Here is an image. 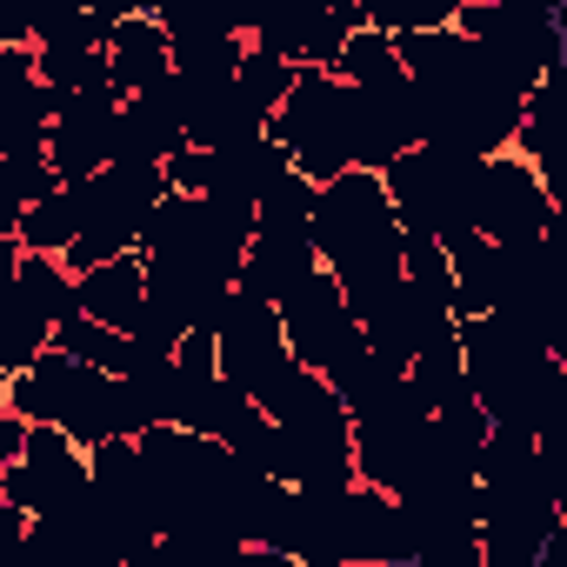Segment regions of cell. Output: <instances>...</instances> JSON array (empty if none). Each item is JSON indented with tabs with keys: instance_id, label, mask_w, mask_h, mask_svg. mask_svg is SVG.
<instances>
[{
	"instance_id": "ac0fdd59",
	"label": "cell",
	"mask_w": 567,
	"mask_h": 567,
	"mask_svg": "<svg viewBox=\"0 0 567 567\" xmlns=\"http://www.w3.org/2000/svg\"><path fill=\"white\" fill-rule=\"evenodd\" d=\"M41 348H54V321L8 288V301H0V374H21Z\"/></svg>"
},
{
	"instance_id": "d4e9b609",
	"label": "cell",
	"mask_w": 567,
	"mask_h": 567,
	"mask_svg": "<svg viewBox=\"0 0 567 567\" xmlns=\"http://www.w3.org/2000/svg\"><path fill=\"white\" fill-rule=\"evenodd\" d=\"M368 28L381 34H414V28H441L454 21V0H361Z\"/></svg>"
},
{
	"instance_id": "ffe728a7",
	"label": "cell",
	"mask_w": 567,
	"mask_h": 567,
	"mask_svg": "<svg viewBox=\"0 0 567 567\" xmlns=\"http://www.w3.org/2000/svg\"><path fill=\"white\" fill-rule=\"evenodd\" d=\"M167 48H174V74H181V81H234L247 34L220 28V34H181V41H167Z\"/></svg>"
},
{
	"instance_id": "f1b7e54d",
	"label": "cell",
	"mask_w": 567,
	"mask_h": 567,
	"mask_svg": "<svg viewBox=\"0 0 567 567\" xmlns=\"http://www.w3.org/2000/svg\"><path fill=\"white\" fill-rule=\"evenodd\" d=\"M21 540H28V507L0 501V547H21Z\"/></svg>"
},
{
	"instance_id": "277c9868",
	"label": "cell",
	"mask_w": 567,
	"mask_h": 567,
	"mask_svg": "<svg viewBox=\"0 0 567 567\" xmlns=\"http://www.w3.org/2000/svg\"><path fill=\"white\" fill-rule=\"evenodd\" d=\"M280 361H288L280 308L227 288V308H220V321H214V374H227L234 388H247V394H254Z\"/></svg>"
},
{
	"instance_id": "7a4b0ae2",
	"label": "cell",
	"mask_w": 567,
	"mask_h": 567,
	"mask_svg": "<svg viewBox=\"0 0 567 567\" xmlns=\"http://www.w3.org/2000/svg\"><path fill=\"white\" fill-rule=\"evenodd\" d=\"M560 220V194L540 181L534 161H520L514 147L487 154L481 161V181H474V227L501 247H527L540 240L547 227Z\"/></svg>"
},
{
	"instance_id": "8fae6325",
	"label": "cell",
	"mask_w": 567,
	"mask_h": 567,
	"mask_svg": "<svg viewBox=\"0 0 567 567\" xmlns=\"http://www.w3.org/2000/svg\"><path fill=\"white\" fill-rule=\"evenodd\" d=\"M141 301H147V260H141V247H127V254L94 260V267L74 274V308L87 321H107V328L127 334L134 315H141Z\"/></svg>"
},
{
	"instance_id": "83f0119b",
	"label": "cell",
	"mask_w": 567,
	"mask_h": 567,
	"mask_svg": "<svg viewBox=\"0 0 567 567\" xmlns=\"http://www.w3.org/2000/svg\"><path fill=\"white\" fill-rule=\"evenodd\" d=\"M21 234H0V301H8V288H14V274H21Z\"/></svg>"
},
{
	"instance_id": "4fadbf2b",
	"label": "cell",
	"mask_w": 567,
	"mask_h": 567,
	"mask_svg": "<svg viewBox=\"0 0 567 567\" xmlns=\"http://www.w3.org/2000/svg\"><path fill=\"white\" fill-rule=\"evenodd\" d=\"M21 247H34V254H68V240L81 234V187L74 181H54L48 194H34L28 207H21Z\"/></svg>"
},
{
	"instance_id": "4dcf8cb0",
	"label": "cell",
	"mask_w": 567,
	"mask_h": 567,
	"mask_svg": "<svg viewBox=\"0 0 567 567\" xmlns=\"http://www.w3.org/2000/svg\"><path fill=\"white\" fill-rule=\"evenodd\" d=\"M21 434H28V421H21V414H8V408H0V467H8V461L21 454Z\"/></svg>"
},
{
	"instance_id": "7c38bea8",
	"label": "cell",
	"mask_w": 567,
	"mask_h": 567,
	"mask_svg": "<svg viewBox=\"0 0 567 567\" xmlns=\"http://www.w3.org/2000/svg\"><path fill=\"white\" fill-rule=\"evenodd\" d=\"M167 68H174L167 28H161L154 14H121V21H114V34H107V87L127 101V94L154 87Z\"/></svg>"
},
{
	"instance_id": "4316f807",
	"label": "cell",
	"mask_w": 567,
	"mask_h": 567,
	"mask_svg": "<svg viewBox=\"0 0 567 567\" xmlns=\"http://www.w3.org/2000/svg\"><path fill=\"white\" fill-rule=\"evenodd\" d=\"M21 207H28V194L14 187L8 161H0V234H14V227H21Z\"/></svg>"
},
{
	"instance_id": "5b68a950",
	"label": "cell",
	"mask_w": 567,
	"mask_h": 567,
	"mask_svg": "<svg viewBox=\"0 0 567 567\" xmlns=\"http://www.w3.org/2000/svg\"><path fill=\"white\" fill-rule=\"evenodd\" d=\"M280 334H288V354L308 361V368H328L348 341H361V321L348 315V301H341L328 267L301 274L295 288L280 295Z\"/></svg>"
},
{
	"instance_id": "f546056e",
	"label": "cell",
	"mask_w": 567,
	"mask_h": 567,
	"mask_svg": "<svg viewBox=\"0 0 567 567\" xmlns=\"http://www.w3.org/2000/svg\"><path fill=\"white\" fill-rule=\"evenodd\" d=\"M267 8H274V0H227V14H234V34H254V28L267 21Z\"/></svg>"
},
{
	"instance_id": "d6986e66",
	"label": "cell",
	"mask_w": 567,
	"mask_h": 567,
	"mask_svg": "<svg viewBox=\"0 0 567 567\" xmlns=\"http://www.w3.org/2000/svg\"><path fill=\"white\" fill-rule=\"evenodd\" d=\"M315 220V181L301 167H280L260 194H254V227H288V234H308Z\"/></svg>"
},
{
	"instance_id": "5bb4252c",
	"label": "cell",
	"mask_w": 567,
	"mask_h": 567,
	"mask_svg": "<svg viewBox=\"0 0 567 567\" xmlns=\"http://www.w3.org/2000/svg\"><path fill=\"white\" fill-rule=\"evenodd\" d=\"M408 381H414V394H421V408H427V414L474 401V388H467V361H461V341H454V334L427 341V348L408 361Z\"/></svg>"
},
{
	"instance_id": "6da1fadb",
	"label": "cell",
	"mask_w": 567,
	"mask_h": 567,
	"mask_svg": "<svg viewBox=\"0 0 567 567\" xmlns=\"http://www.w3.org/2000/svg\"><path fill=\"white\" fill-rule=\"evenodd\" d=\"M267 134L280 141L288 167H301L308 181H328L348 161V81L334 68H295L280 107L267 114Z\"/></svg>"
},
{
	"instance_id": "8992f818",
	"label": "cell",
	"mask_w": 567,
	"mask_h": 567,
	"mask_svg": "<svg viewBox=\"0 0 567 567\" xmlns=\"http://www.w3.org/2000/svg\"><path fill=\"white\" fill-rule=\"evenodd\" d=\"M114 114H121V94L114 87L61 94V107L48 121V167L61 181H87L94 167H107L114 161Z\"/></svg>"
},
{
	"instance_id": "ba28073f",
	"label": "cell",
	"mask_w": 567,
	"mask_h": 567,
	"mask_svg": "<svg viewBox=\"0 0 567 567\" xmlns=\"http://www.w3.org/2000/svg\"><path fill=\"white\" fill-rule=\"evenodd\" d=\"M247 41L267 48V54H280L288 68H334L348 28L328 14V0H274L267 21H260Z\"/></svg>"
},
{
	"instance_id": "44dd1931",
	"label": "cell",
	"mask_w": 567,
	"mask_h": 567,
	"mask_svg": "<svg viewBox=\"0 0 567 567\" xmlns=\"http://www.w3.org/2000/svg\"><path fill=\"white\" fill-rule=\"evenodd\" d=\"M14 295L21 301H34L48 321H61V315H74V274L61 267V254H21V274H14Z\"/></svg>"
},
{
	"instance_id": "9a60e30c",
	"label": "cell",
	"mask_w": 567,
	"mask_h": 567,
	"mask_svg": "<svg viewBox=\"0 0 567 567\" xmlns=\"http://www.w3.org/2000/svg\"><path fill=\"white\" fill-rule=\"evenodd\" d=\"M54 348L74 354V361H87V368H101V374H127L134 368V341L121 328H107V321H87L81 308L54 321Z\"/></svg>"
},
{
	"instance_id": "484cf974",
	"label": "cell",
	"mask_w": 567,
	"mask_h": 567,
	"mask_svg": "<svg viewBox=\"0 0 567 567\" xmlns=\"http://www.w3.org/2000/svg\"><path fill=\"white\" fill-rule=\"evenodd\" d=\"M161 174H167V187H181V194H207V181H214V147L181 141V147L161 161Z\"/></svg>"
},
{
	"instance_id": "cb8c5ba5",
	"label": "cell",
	"mask_w": 567,
	"mask_h": 567,
	"mask_svg": "<svg viewBox=\"0 0 567 567\" xmlns=\"http://www.w3.org/2000/svg\"><path fill=\"white\" fill-rule=\"evenodd\" d=\"M288 81H295V68L280 61V54H267V48H240V68H234V94L240 101H254L260 114H274L280 107V94H288Z\"/></svg>"
},
{
	"instance_id": "7402d4cb",
	"label": "cell",
	"mask_w": 567,
	"mask_h": 567,
	"mask_svg": "<svg viewBox=\"0 0 567 567\" xmlns=\"http://www.w3.org/2000/svg\"><path fill=\"white\" fill-rule=\"evenodd\" d=\"M334 74L354 81V87H381V81H394V74H401V61H394V34H381V28H354V34L341 41V54H334Z\"/></svg>"
},
{
	"instance_id": "30bf717a",
	"label": "cell",
	"mask_w": 567,
	"mask_h": 567,
	"mask_svg": "<svg viewBox=\"0 0 567 567\" xmlns=\"http://www.w3.org/2000/svg\"><path fill=\"white\" fill-rule=\"evenodd\" d=\"M441 247H447V274H454V321L461 315H487L507 295V280H514V247L487 240L481 227H461Z\"/></svg>"
},
{
	"instance_id": "2e32d148",
	"label": "cell",
	"mask_w": 567,
	"mask_h": 567,
	"mask_svg": "<svg viewBox=\"0 0 567 567\" xmlns=\"http://www.w3.org/2000/svg\"><path fill=\"white\" fill-rule=\"evenodd\" d=\"M181 141H187L181 121H167L147 101H121V114H114V161H167Z\"/></svg>"
},
{
	"instance_id": "52a82bcc",
	"label": "cell",
	"mask_w": 567,
	"mask_h": 567,
	"mask_svg": "<svg viewBox=\"0 0 567 567\" xmlns=\"http://www.w3.org/2000/svg\"><path fill=\"white\" fill-rule=\"evenodd\" d=\"M361 334H368V348L374 354H388L394 368H408L427 341H441V334H454V308L441 301V295H427V288H414V280L401 274L394 288L361 315Z\"/></svg>"
},
{
	"instance_id": "603a6c76",
	"label": "cell",
	"mask_w": 567,
	"mask_h": 567,
	"mask_svg": "<svg viewBox=\"0 0 567 567\" xmlns=\"http://www.w3.org/2000/svg\"><path fill=\"white\" fill-rule=\"evenodd\" d=\"M81 8V0H0V41L8 48H41L61 34V21Z\"/></svg>"
},
{
	"instance_id": "1f68e13d",
	"label": "cell",
	"mask_w": 567,
	"mask_h": 567,
	"mask_svg": "<svg viewBox=\"0 0 567 567\" xmlns=\"http://www.w3.org/2000/svg\"><path fill=\"white\" fill-rule=\"evenodd\" d=\"M81 8H94V14H107V21H121V14H141L134 0H81Z\"/></svg>"
},
{
	"instance_id": "9c48e42d",
	"label": "cell",
	"mask_w": 567,
	"mask_h": 567,
	"mask_svg": "<svg viewBox=\"0 0 567 567\" xmlns=\"http://www.w3.org/2000/svg\"><path fill=\"white\" fill-rule=\"evenodd\" d=\"M321 254H315V234H288V227H254L240 267H234V295H254V301H274L295 288L301 274H315Z\"/></svg>"
},
{
	"instance_id": "3957f363",
	"label": "cell",
	"mask_w": 567,
	"mask_h": 567,
	"mask_svg": "<svg viewBox=\"0 0 567 567\" xmlns=\"http://www.w3.org/2000/svg\"><path fill=\"white\" fill-rule=\"evenodd\" d=\"M81 494H87V447L54 421H28L21 454L0 467V501L28 507V520H34V514H61Z\"/></svg>"
},
{
	"instance_id": "d6a6232c",
	"label": "cell",
	"mask_w": 567,
	"mask_h": 567,
	"mask_svg": "<svg viewBox=\"0 0 567 567\" xmlns=\"http://www.w3.org/2000/svg\"><path fill=\"white\" fill-rule=\"evenodd\" d=\"M0 408H8V374H0Z\"/></svg>"
},
{
	"instance_id": "e0dca14e",
	"label": "cell",
	"mask_w": 567,
	"mask_h": 567,
	"mask_svg": "<svg viewBox=\"0 0 567 567\" xmlns=\"http://www.w3.org/2000/svg\"><path fill=\"white\" fill-rule=\"evenodd\" d=\"M34 74H41L54 94L107 87V48H81V41H41V48H34Z\"/></svg>"
}]
</instances>
